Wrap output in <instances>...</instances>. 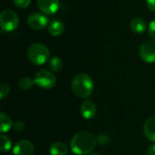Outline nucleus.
<instances>
[{"label":"nucleus","mask_w":155,"mask_h":155,"mask_svg":"<svg viewBox=\"0 0 155 155\" xmlns=\"http://www.w3.org/2000/svg\"><path fill=\"white\" fill-rule=\"evenodd\" d=\"M13 2L19 8H26L30 5L31 0H13Z\"/></svg>","instance_id":"obj_21"},{"label":"nucleus","mask_w":155,"mask_h":155,"mask_svg":"<svg viewBox=\"0 0 155 155\" xmlns=\"http://www.w3.org/2000/svg\"><path fill=\"white\" fill-rule=\"evenodd\" d=\"M50 155H67L68 148L65 143L62 142H54L49 148Z\"/></svg>","instance_id":"obj_14"},{"label":"nucleus","mask_w":155,"mask_h":155,"mask_svg":"<svg viewBox=\"0 0 155 155\" xmlns=\"http://www.w3.org/2000/svg\"><path fill=\"white\" fill-rule=\"evenodd\" d=\"M146 5L149 10L155 12V0H146Z\"/></svg>","instance_id":"obj_24"},{"label":"nucleus","mask_w":155,"mask_h":155,"mask_svg":"<svg viewBox=\"0 0 155 155\" xmlns=\"http://www.w3.org/2000/svg\"><path fill=\"white\" fill-rule=\"evenodd\" d=\"M130 27L134 33L143 34L147 29V25H146V22L144 19H143L142 17H136L131 21Z\"/></svg>","instance_id":"obj_13"},{"label":"nucleus","mask_w":155,"mask_h":155,"mask_svg":"<svg viewBox=\"0 0 155 155\" xmlns=\"http://www.w3.org/2000/svg\"><path fill=\"white\" fill-rule=\"evenodd\" d=\"M48 32L53 36H60L64 32V24L61 20L54 19L48 25Z\"/></svg>","instance_id":"obj_12"},{"label":"nucleus","mask_w":155,"mask_h":155,"mask_svg":"<svg viewBox=\"0 0 155 155\" xmlns=\"http://www.w3.org/2000/svg\"><path fill=\"white\" fill-rule=\"evenodd\" d=\"M148 33H149V35L155 41V18L149 24Z\"/></svg>","instance_id":"obj_22"},{"label":"nucleus","mask_w":155,"mask_h":155,"mask_svg":"<svg viewBox=\"0 0 155 155\" xmlns=\"http://www.w3.org/2000/svg\"><path fill=\"white\" fill-rule=\"evenodd\" d=\"M88 155H100L98 153H91L90 154H88Z\"/></svg>","instance_id":"obj_26"},{"label":"nucleus","mask_w":155,"mask_h":155,"mask_svg":"<svg viewBox=\"0 0 155 155\" xmlns=\"http://www.w3.org/2000/svg\"><path fill=\"white\" fill-rule=\"evenodd\" d=\"M35 84V80L30 78V77H23L19 80L18 82V86L22 90H30L33 88V86Z\"/></svg>","instance_id":"obj_17"},{"label":"nucleus","mask_w":155,"mask_h":155,"mask_svg":"<svg viewBox=\"0 0 155 155\" xmlns=\"http://www.w3.org/2000/svg\"><path fill=\"white\" fill-rule=\"evenodd\" d=\"M12 148V142L7 135L2 134L0 137V150L3 153L8 152Z\"/></svg>","instance_id":"obj_18"},{"label":"nucleus","mask_w":155,"mask_h":155,"mask_svg":"<svg viewBox=\"0 0 155 155\" xmlns=\"http://www.w3.org/2000/svg\"><path fill=\"white\" fill-rule=\"evenodd\" d=\"M48 21H49V19L47 18L46 15H45L41 13H38V12L31 14L27 18L28 25L32 29H35V30L44 29L47 25H49Z\"/></svg>","instance_id":"obj_7"},{"label":"nucleus","mask_w":155,"mask_h":155,"mask_svg":"<svg viewBox=\"0 0 155 155\" xmlns=\"http://www.w3.org/2000/svg\"><path fill=\"white\" fill-rule=\"evenodd\" d=\"M48 66L50 68V70L54 73H58L63 69L64 64L63 61L60 57L58 56H53L48 63Z\"/></svg>","instance_id":"obj_16"},{"label":"nucleus","mask_w":155,"mask_h":155,"mask_svg":"<svg viewBox=\"0 0 155 155\" xmlns=\"http://www.w3.org/2000/svg\"><path fill=\"white\" fill-rule=\"evenodd\" d=\"M80 112L84 119L91 120L96 115L97 109L94 102L90 100H85L80 107Z\"/></svg>","instance_id":"obj_10"},{"label":"nucleus","mask_w":155,"mask_h":155,"mask_svg":"<svg viewBox=\"0 0 155 155\" xmlns=\"http://www.w3.org/2000/svg\"><path fill=\"white\" fill-rule=\"evenodd\" d=\"M0 25L3 31L12 32L17 28L19 25V17L15 11L5 9L0 15Z\"/></svg>","instance_id":"obj_4"},{"label":"nucleus","mask_w":155,"mask_h":155,"mask_svg":"<svg viewBox=\"0 0 155 155\" xmlns=\"http://www.w3.org/2000/svg\"><path fill=\"white\" fill-rule=\"evenodd\" d=\"M38 8L46 15H54L60 7L59 0H37Z\"/></svg>","instance_id":"obj_9"},{"label":"nucleus","mask_w":155,"mask_h":155,"mask_svg":"<svg viewBox=\"0 0 155 155\" xmlns=\"http://www.w3.org/2000/svg\"><path fill=\"white\" fill-rule=\"evenodd\" d=\"M9 92H10V87H9V85H8L7 84H5V83H2V84H0V98H1L2 100L5 99V98L8 95Z\"/></svg>","instance_id":"obj_19"},{"label":"nucleus","mask_w":155,"mask_h":155,"mask_svg":"<svg viewBox=\"0 0 155 155\" xmlns=\"http://www.w3.org/2000/svg\"><path fill=\"white\" fill-rule=\"evenodd\" d=\"M26 55L32 64L35 65H42L48 60L50 52L45 45L35 43L27 48Z\"/></svg>","instance_id":"obj_3"},{"label":"nucleus","mask_w":155,"mask_h":155,"mask_svg":"<svg viewBox=\"0 0 155 155\" xmlns=\"http://www.w3.org/2000/svg\"><path fill=\"white\" fill-rule=\"evenodd\" d=\"M71 88L77 97L86 99L92 94L94 90L93 79L86 74H78L73 78Z\"/></svg>","instance_id":"obj_2"},{"label":"nucleus","mask_w":155,"mask_h":155,"mask_svg":"<svg viewBox=\"0 0 155 155\" xmlns=\"http://www.w3.org/2000/svg\"><path fill=\"white\" fill-rule=\"evenodd\" d=\"M34 80H35V84L39 88L44 89V90L51 89L56 84V77L53 74V72L45 70V69L39 70L35 74Z\"/></svg>","instance_id":"obj_5"},{"label":"nucleus","mask_w":155,"mask_h":155,"mask_svg":"<svg viewBox=\"0 0 155 155\" xmlns=\"http://www.w3.org/2000/svg\"><path fill=\"white\" fill-rule=\"evenodd\" d=\"M147 155H155V143L151 145L149 148H148V151H147Z\"/></svg>","instance_id":"obj_25"},{"label":"nucleus","mask_w":155,"mask_h":155,"mask_svg":"<svg viewBox=\"0 0 155 155\" xmlns=\"http://www.w3.org/2000/svg\"><path fill=\"white\" fill-rule=\"evenodd\" d=\"M96 138H97V143L100 145H106L110 142V137L106 134H100Z\"/></svg>","instance_id":"obj_20"},{"label":"nucleus","mask_w":155,"mask_h":155,"mask_svg":"<svg viewBox=\"0 0 155 155\" xmlns=\"http://www.w3.org/2000/svg\"><path fill=\"white\" fill-rule=\"evenodd\" d=\"M143 134L149 141L155 143V115L149 117L144 123Z\"/></svg>","instance_id":"obj_11"},{"label":"nucleus","mask_w":155,"mask_h":155,"mask_svg":"<svg viewBox=\"0 0 155 155\" xmlns=\"http://www.w3.org/2000/svg\"><path fill=\"white\" fill-rule=\"evenodd\" d=\"M13 127V122L11 118L4 112L0 113V131L2 134L8 132Z\"/></svg>","instance_id":"obj_15"},{"label":"nucleus","mask_w":155,"mask_h":155,"mask_svg":"<svg viewBox=\"0 0 155 155\" xmlns=\"http://www.w3.org/2000/svg\"><path fill=\"white\" fill-rule=\"evenodd\" d=\"M139 54L143 61L148 64L155 62V42L145 41L143 42L139 49Z\"/></svg>","instance_id":"obj_6"},{"label":"nucleus","mask_w":155,"mask_h":155,"mask_svg":"<svg viewBox=\"0 0 155 155\" xmlns=\"http://www.w3.org/2000/svg\"><path fill=\"white\" fill-rule=\"evenodd\" d=\"M34 152V144L28 140H21L13 147V155H33Z\"/></svg>","instance_id":"obj_8"},{"label":"nucleus","mask_w":155,"mask_h":155,"mask_svg":"<svg viewBox=\"0 0 155 155\" xmlns=\"http://www.w3.org/2000/svg\"><path fill=\"white\" fill-rule=\"evenodd\" d=\"M97 144V138L90 132H80L74 135L70 143L72 152L76 155L90 154Z\"/></svg>","instance_id":"obj_1"},{"label":"nucleus","mask_w":155,"mask_h":155,"mask_svg":"<svg viewBox=\"0 0 155 155\" xmlns=\"http://www.w3.org/2000/svg\"><path fill=\"white\" fill-rule=\"evenodd\" d=\"M13 128L17 131V132H21V131H24L25 129V124L23 122H20V121H17L15 122L14 124H13Z\"/></svg>","instance_id":"obj_23"}]
</instances>
